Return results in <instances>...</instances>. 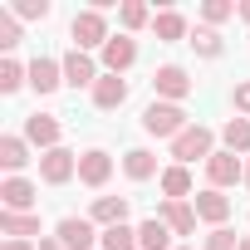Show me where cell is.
<instances>
[{
    "label": "cell",
    "instance_id": "obj_1",
    "mask_svg": "<svg viewBox=\"0 0 250 250\" xmlns=\"http://www.w3.org/2000/svg\"><path fill=\"white\" fill-rule=\"evenodd\" d=\"M187 128H191V123H187V108H182V103H162V98H157V103H147V113H143V133H152V138H172V143H177Z\"/></svg>",
    "mask_w": 250,
    "mask_h": 250
},
{
    "label": "cell",
    "instance_id": "obj_2",
    "mask_svg": "<svg viewBox=\"0 0 250 250\" xmlns=\"http://www.w3.org/2000/svg\"><path fill=\"white\" fill-rule=\"evenodd\" d=\"M69 40H74V49H103L113 35H108V20H103V10H79L74 15V25H69Z\"/></svg>",
    "mask_w": 250,
    "mask_h": 250
},
{
    "label": "cell",
    "instance_id": "obj_3",
    "mask_svg": "<svg viewBox=\"0 0 250 250\" xmlns=\"http://www.w3.org/2000/svg\"><path fill=\"white\" fill-rule=\"evenodd\" d=\"M54 240H59L64 250H93V245L103 240V230H98L88 216H64V221L54 226Z\"/></svg>",
    "mask_w": 250,
    "mask_h": 250
},
{
    "label": "cell",
    "instance_id": "obj_4",
    "mask_svg": "<svg viewBox=\"0 0 250 250\" xmlns=\"http://www.w3.org/2000/svg\"><path fill=\"white\" fill-rule=\"evenodd\" d=\"M211 143H216V138H211V128L191 123V128H187V133H182V138L172 143V157H177L182 167H187V162H211V152H216Z\"/></svg>",
    "mask_w": 250,
    "mask_h": 250
},
{
    "label": "cell",
    "instance_id": "obj_5",
    "mask_svg": "<svg viewBox=\"0 0 250 250\" xmlns=\"http://www.w3.org/2000/svg\"><path fill=\"white\" fill-rule=\"evenodd\" d=\"M152 88H157V98H162V103H182V98L196 88V79H191L182 64H162V69L152 74Z\"/></svg>",
    "mask_w": 250,
    "mask_h": 250
},
{
    "label": "cell",
    "instance_id": "obj_6",
    "mask_svg": "<svg viewBox=\"0 0 250 250\" xmlns=\"http://www.w3.org/2000/svg\"><path fill=\"white\" fill-rule=\"evenodd\" d=\"M40 177H44L49 187H64V182H74V177H79V152H69V147H54V152H44V157H40Z\"/></svg>",
    "mask_w": 250,
    "mask_h": 250
},
{
    "label": "cell",
    "instance_id": "obj_7",
    "mask_svg": "<svg viewBox=\"0 0 250 250\" xmlns=\"http://www.w3.org/2000/svg\"><path fill=\"white\" fill-rule=\"evenodd\" d=\"M206 177H211V187L221 191V187H235V182H245V162L235 157V152H211V162H206Z\"/></svg>",
    "mask_w": 250,
    "mask_h": 250
},
{
    "label": "cell",
    "instance_id": "obj_8",
    "mask_svg": "<svg viewBox=\"0 0 250 250\" xmlns=\"http://www.w3.org/2000/svg\"><path fill=\"white\" fill-rule=\"evenodd\" d=\"M138 64V40L133 35H113L108 44H103V69L108 74H128Z\"/></svg>",
    "mask_w": 250,
    "mask_h": 250
},
{
    "label": "cell",
    "instance_id": "obj_9",
    "mask_svg": "<svg viewBox=\"0 0 250 250\" xmlns=\"http://www.w3.org/2000/svg\"><path fill=\"white\" fill-rule=\"evenodd\" d=\"M59 64H64V83H74V88H93V83L103 79V74H98V64H93L83 49H69Z\"/></svg>",
    "mask_w": 250,
    "mask_h": 250
},
{
    "label": "cell",
    "instance_id": "obj_10",
    "mask_svg": "<svg viewBox=\"0 0 250 250\" xmlns=\"http://www.w3.org/2000/svg\"><path fill=\"white\" fill-rule=\"evenodd\" d=\"M191 206H196V221H206L211 230H216V226H226V216H230V196H221L216 187L196 191V196H191Z\"/></svg>",
    "mask_w": 250,
    "mask_h": 250
},
{
    "label": "cell",
    "instance_id": "obj_11",
    "mask_svg": "<svg viewBox=\"0 0 250 250\" xmlns=\"http://www.w3.org/2000/svg\"><path fill=\"white\" fill-rule=\"evenodd\" d=\"M59 118H49V113H30L25 118V143H35V147H44V152H54L59 147Z\"/></svg>",
    "mask_w": 250,
    "mask_h": 250
},
{
    "label": "cell",
    "instance_id": "obj_12",
    "mask_svg": "<svg viewBox=\"0 0 250 250\" xmlns=\"http://www.w3.org/2000/svg\"><path fill=\"white\" fill-rule=\"evenodd\" d=\"M108 177H113V157H108L103 147L79 152V182H83V187H103Z\"/></svg>",
    "mask_w": 250,
    "mask_h": 250
},
{
    "label": "cell",
    "instance_id": "obj_13",
    "mask_svg": "<svg viewBox=\"0 0 250 250\" xmlns=\"http://www.w3.org/2000/svg\"><path fill=\"white\" fill-rule=\"evenodd\" d=\"M35 182H25V177H5L0 182V211H30L35 206Z\"/></svg>",
    "mask_w": 250,
    "mask_h": 250
},
{
    "label": "cell",
    "instance_id": "obj_14",
    "mask_svg": "<svg viewBox=\"0 0 250 250\" xmlns=\"http://www.w3.org/2000/svg\"><path fill=\"white\" fill-rule=\"evenodd\" d=\"M157 221H167L172 235H191L196 230V206L191 201H162L157 206Z\"/></svg>",
    "mask_w": 250,
    "mask_h": 250
},
{
    "label": "cell",
    "instance_id": "obj_15",
    "mask_svg": "<svg viewBox=\"0 0 250 250\" xmlns=\"http://www.w3.org/2000/svg\"><path fill=\"white\" fill-rule=\"evenodd\" d=\"M93 103H98L103 113L123 108V103H128V79H123V74H103V79L93 83Z\"/></svg>",
    "mask_w": 250,
    "mask_h": 250
},
{
    "label": "cell",
    "instance_id": "obj_16",
    "mask_svg": "<svg viewBox=\"0 0 250 250\" xmlns=\"http://www.w3.org/2000/svg\"><path fill=\"white\" fill-rule=\"evenodd\" d=\"M88 221H93L98 230L123 226V221H128V196H98V201H93V211H88Z\"/></svg>",
    "mask_w": 250,
    "mask_h": 250
},
{
    "label": "cell",
    "instance_id": "obj_17",
    "mask_svg": "<svg viewBox=\"0 0 250 250\" xmlns=\"http://www.w3.org/2000/svg\"><path fill=\"white\" fill-rule=\"evenodd\" d=\"M59 83H64V64H54V59H44V54L30 59V88H35V93H54Z\"/></svg>",
    "mask_w": 250,
    "mask_h": 250
},
{
    "label": "cell",
    "instance_id": "obj_18",
    "mask_svg": "<svg viewBox=\"0 0 250 250\" xmlns=\"http://www.w3.org/2000/svg\"><path fill=\"white\" fill-rule=\"evenodd\" d=\"M123 172H128V182H152V177H162V172H157V152H147V147L123 152Z\"/></svg>",
    "mask_w": 250,
    "mask_h": 250
},
{
    "label": "cell",
    "instance_id": "obj_19",
    "mask_svg": "<svg viewBox=\"0 0 250 250\" xmlns=\"http://www.w3.org/2000/svg\"><path fill=\"white\" fill-rule=\"evenodd\" d=\"M0 230L10 240H30V235H40V216L35 211H0Z\"/></svg>",
    "mask_w": 250,
    "mask_h": 250
},
{
    "label": "cell",
    "instance_id": "obj_20",
    "mask_svg": "<svg viewBox=\"0 0 250 250\" xmlns=\"http://www.w3.org/2000/svg\"><path fill=\"white\" fill-rule=\"evenodd\" d=\"M162 191H167V201H187L191 196V172L182 167V162H172V167H162Z\"/></svg>",
    "mask_w": 250,
    "mask_h": 250
},
{
    "label": "cell",
    "instance_id": "obj_21",
    "mask_svg": "<svg viewBox=\"0 0 250 250\" xmlns=\"http://www.w3.org/2000/svg\"><path fill=\"white\" fill-rule=\"evenodd\" d=\"M25 162H30V143L15 138V133H5V138H0V167H5V172H20Z\"/></svg>",
    "mask_w": 250,
    "mask_h": 250
},
{
    "label": "cell",
    "instance_id": "obj_22",
    "mask_svg": "<svg viewBox=\"0 0 250 250\" xmlns=\"http://www.w3.org/2000/svg\"><path fill=\"white\" fill-rule=\"evenodd\" d=\"M138 245H143V250H172V230H167V221H157V216L143 221V226H138Z\"/></svg>",
    "mask_w": 250,
    "mask_h": 250
},
{
    "label": "cell",
    "instance_id": "obj_23",
    "mask_svg": "<svg viewBox=\"0 0 250 250\" xmlns=\"http://www.w3.org/2000/svg\"><path fill=\"white\" fill-rule=\"evenodd\" d=\"M221 143H226V152H250V118H230L226 128H221Z\"/></svg>",
    "mask_w": 250,
    "mask_h": 250
},
{
    "label": "cell",
    "instance_id": "obj_24",
    "mask_svg": "<svg viewBox=\"0 0 250 250\" xmlns=\"http://www.w3.org/2000/svg\"><path fill=\"white\" fill-rule=\"evenodd\" d=\"M152 35H157L162 44H177V40H187V20H182L177 10H162V15L152 20Z\"/></svg>",
    "mask_w": 250,
    "mask_h": 250
},
{
    "label": "cell",
    "instance_id": "obj_25",
    "mask_svg": "<svg viewBox=\"0 0 250 250\" xmlns=\"http://www.w3.org/2000/svg\"><path fill=\"white\" fill-rule=\"evenodd\" d=\"M98 245H103V250H143V245H138V230H133L128 221H123V226H108Z\"/></svg>",
    "mask_w": 250,
    "mask_h": 250
},
{
    "label": "cell",
    "instance_id": "obj_26",
    "mask_svg": "<svg viewBox=\"0 0 250 250\" xmlns=\"http://www.w3.org/2000/svg\"><path fill=\"white\" fill-rule=\"evenodd\" d=\"M20 83H30V64H15V59H0V93H15Z\"/></svg>",
    "mask_w": 250,
    "mask_h": 250
},
{
    "label": "cell",
    "instance_id": "obj_27",
    "mask_svg": "<svg viewBox=\"0 0 250 250\" xmlns=\"http://www.w3.org/2000/svg\"><path fill=\"white\" fill-rule=\"evenodd\" d=\"M191 49H196L201 59H221V35H216L211 25H201V30H191Z\"/></svg>",
    "mask_w": 250,
    "mask_h": 250
},
{
    "label": "cell",
    "instance_id": "obj_28",
    "mask_svg": "<svg viewBox=\"0 0 250 250\" xmlns=\"http://www.w3.org/2000/svg\"><path fill=\"white\" fill-rule=\"evenodd\" d=\"M230 15H240V5H230V0H206V5H201V20L206 25H221Z\"/></svg>",
    "mask_w": 250,
    "mask_h": 250
},
{
    "label": "cell",
    "instance_id": "obj_29",
    "mask_svg": "<svg viewBox=\"0 0 250 250\" xmlns=\"http://www.w3.org/2000/svg\"><path fill=\"white\" fill-rule=\"evenodd\" d=\"M118 20H123V30H143V25H147V5H138V0H128V5L118 10Z\"/></svg>",
    "mask_w": 250,
    "mask_h": 250
},
{
    "label": "cell",
    "instance_id": "obj_30",
    "mask_svg": "<svg viewBox=\"0 0 250 250\" xmlns=\"http://www.w3.org/2000/svg\"><path fill=\"white\" fill-rule=\"evenodd\" d=\"M201 250H240V240H235V230H226V226H216L211 235H206V245Z\"/></svg>",
    "mask_w": 250,
    "mask_h": 250
},
{
    "label": "cell",
    "instance_id": "obj_31",
    "mask_svg": "<svg viewBox=\"0 0 250 250\" xmlns=\"http://www.w3.org/2000/svg\"><path fill=\"white\" fill-rule=\"evenodd\" d=\"M15 44H20V25L10 10H0V49H15Z\"/></svg>",
    "mask_w": 250,
    "mask_h": 250
},
{
    "label": "cell",
    "instance_id": "obj_32",
    "mask_svg": "<svg viewBox=\"0 0 250 250\" xmlns=\"http://www.w3.org/2000/svg\"><path fill=\"white\" fill-rule=\"evenodd\" d=\"M15 15L20 20H44L49 15V0H15Z\"/></svg>",
    "mask_w": 250,
    "mask_h": 250
},
{
    "label": "cell",
    "instance_id": "obj_33",
    "mask_svg": "<svg viewBox=\"0 0 250 250\" xmlns=\"http://www.w3.org/2000/svg\"><path fill=\"white\" fill-rule=\"evenodd\" d=\"M230 98H235V113H240V118H250V79H240Z\"/></svg>",
    "mask_w": 250,
    "mask_h": 250
},
{
    "label": "cell",
    "instance_id": "obj_34",
    "mask_svg": "<svg viewBox=\"0 0 250 250\" xmlns=\"http://www.w3.org/2000/svg\"><path fill=\"white\" fill-rule=\"evenodd\" d=\"M0 250H40V245H30V240H5Z\"/></svg>",
    "mask_w": 250,
    "mask_h": 250
},
{
    "label": "cell",
    "instance_id": "obj_35",
    "mask_svg": "<svg viewBox=\"0 0 250 250\" xmlns=\"http://www.w3.org/2000/svg\"><path fill=\"white\" fill-rule=\"evenodd\" d=\"M40 250H64V245H59L54 235H40Z\"/></svg>",
    "mask_w": 250,
    "mask_h": 250
},
{
    "label": "cell",
    "instance_id": "obj_36",
    "mask_svg": "<svg viewBox=\"0 0 250 250\" xmlns=\"http://www.w3.org/2000/svg\"><path fill=\"white\" fill-rule=\"evenodd\" d=\"M240 20H245V25H250V0H240Z\"/></svg>",
    "mask_w": 250,
    "mask_h": 250
},
{
    "label": "cell",
    "instance_id": "obj_37",
    "mask_svg": "<svg viewBox=\"0 0 250 250\" xmlns=\"http://www.w3.org/2000/svg\"><path fill=\"white\" fill-rule=\"evenodd\" d=\"M245 187H250V157H245Z\"/></svg>",
    "mask_w": 250,
    "mask_h": 250
},
{
    "label": "cell",
    "instance_id": "obj_38",
    "mask_svg": "<svg viewBox=\"0 0 250 250\" xmlns=\"http://www.w3.org/2000/svg\"><path fill=\"white\" fill-rule=\"evenodd\" d=\"M240 250H250V235H240Z\"/></svg>",
    "mask_w": 250,
    "mask_h": 250
},
{
    "label": "cell",
    "instance_id": "obj_39",
    "mask_svg": "<svg viewBox=\"0 0 250 250\" xmlns=\"http://www.w3.org/2000/svg\"><path fill=\"white\" fill-rule=\"evenodd\" d=\"M177 250H187V245H177Z\"/></svg>",
    "mask_w": 250,
    "mask_h": 250
}]
</instances>
